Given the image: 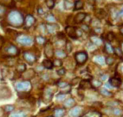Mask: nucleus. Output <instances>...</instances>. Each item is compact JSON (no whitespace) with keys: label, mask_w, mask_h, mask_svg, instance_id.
<instances>
[{"label":"nucleus","mask_w":123,"mask_h":117,"mask_svg":"<svg viewBox=\"0 0 123 117\" xmlns=\"http://www.w3.org/2000/svg\"><path fill=\"white\" fill-rule=\"evenodd\" d=\"M8 21L14 27H20L24 24V16L18 11H12L8 15Z\"/></svg>","instance_id":"f257e3e1"},{"label":"nucleus","mask_w":123,"mask_h":117,"mask_svg":"<svg viewBox=\"0 0 123 117\" xmlns=\"http://www.w3.org/2000/svg\"><path fill=\"white\" fill-rule=\"evenodd\" d=\"M15 88L18 92H27L31 89V84L29 80H24L23 82L18 83L15 85Z\"/></svg>","instance_id":"f03ea898"},{"label":"nucleus","mask_w":123,"mask_h":117,"mask_svg":"<svg viewBox=\"0 0 123 117\" xmlns=\"http://www.w3.org/2000/svg\"><path fill=\"white\" fill-rule=\"evenodd\" d=\"M76 62L79 65H82L88 60V54L86 51H78L74 56Z\"/></svg>","instance_id":"7ed1b4c3"},{"label":"nucleus","mask_w":123,"mask_h":117,"mask_svg":"<svg viewBox=\"0 0 123 117\" xmlns=\"http://www.w3.org/2000/svg\"><path fill=\"white\" fill-rule=\"evenodd\" d=\"M11 95V90L6 86H0V99L1 100H6L9 99Z\"/></svg>","instance_id":"20e7f679"},{"label":"nucleus","mask_w":123,"mask_h":117,"mask_svg":"<svg viewBox=\"0 0 123 117\" xmlns=\"http://www.w3.org/2000/svg\"><path fill=\"white\" fill-rule=\"evenodd\" d=\"M18 43H19L20 44L24 45V46H28L31 45L32 43H33V39H32L31 37L27 35H21L19 37H18L17 39Z\"/></svg>","instance_id":"39448f33"},{"label":"nucleus","mask_w":123,"mask_h":117,"mask_svg":"<svg viewBox=\"0 0 123 117\" xmlns=\"http://www.w3.org/2000/svg\"><path fill=\"white\" fill-rule=\"evenodd\" d=\"M44 54L45 56L48 58H52L54 56V49H53V46L51 43H46L44 46Z\"/></svg>","instance_id":"423d86ee"},{"label":"nucleus","mask_w":123,"mask_h":117,"mask_svg":"<svg viewBox=\"0 0 123 117\" xmlns=\"http://www.w3.org/2000/svg\"><path fill=\"white\" fill-rule=\"evenodd\" d=\"M24 57L27 63H29L30 64H33L36 61V56H35L33 53L29 51H25L24 53Z\"/></svg>","instance_id":"0eeeda50"},{"label":"nucleus","mask_w":123,"mask_h":117,"mask_svg":"<svg viewBox=\"0 0 123 117\" xmlns=\"http://www.w3.org/2000/svg\"><path fill=\"white\" fill-rule=\"evenodd\" d=\"M76 27H71V26H68L65 28V31H66V33L69 37L73 39H76L78 37L76 35Z\"/></svg>","instance_id":"6e6552de"},{"label":"nucleus","mask_w":123,"mask_h":117,"mask_svg":"<svg viewBox=\"0 0 123 117\" xmlns=\"http://www.w3.org/2000/svg\"><path fill=\"white\" fill-rule=\"evenodd\" d=\"M86 15H87V14L86 13H84V12L77 13L75 17L73 18L74 23L78 24V23H80V22H84L85 19V17H86Z\"/></svg>","instance_id":"1a4fd4ad"},{"label":"nucleus","mask_w":123,"mask_h":117,"mask_svg":"<svg viewBox=\"0 0 123 117\" xmlns=\"http://www.w3.org/2000/svg\"><path fill=\"white\" fill-rule=\"evenodd\" d=\"M122 84V79L119 77H112L110 79V85L113 88H119V87Z\"/></svg>","instance_id":"9d476101"},{"label":"nucleus","mask_w":123,"mask_h":117,"mask_svg":"<svg viewBox=\"0 0 123 117\" xmlns=\"http://www.w3.org/2000/svg\"><path fill=\"white\" fill-rule=\"evenodd\" d=\"M6 53H7L10 56H15L19 53L18 49L14 45H10L7 48H6Z\"/></svg>","instance_id":"9b49d317"},{"label":"nucleus","mask_w":123,"mask_h":117,"mask_svg":"<svg viewBox=\"0 0 123 117\" xmlns=\"http://www.w3.org/2000/svg\"><path fill=\"white\" fill-rule=\"evenodd\" d=\"M95 15L97 16L98 20L103 19L106 17V11L102 8H97L95 10Z\"/></svg>","instance_id":"f8f14e48"},{"label":"nucleus","mask_w":123,"mask_h":117,"mask_svg":"<svg viewBox=\"0 0 123 117\" xmlns=\"http://www.w3.org/2000/svg\"><path fill=\"white\" fill-rule=\"evenodd\" d=\"M35 22H36V19L31 15H27V17L24 19V24L27 27H31L35 23Z\"/></svg>","instance_id":"ddd939ff"},{"label":"nucleus","mask_w":123,"mask_h":117,"mask_svg":"<svg viewBox=\"0 0 123 117\" xmlns=\"http://www.w3.org/2000/svg\"><path fill=\"white\" fill-rule=\"evenodd\" d=\"M47 31L49 34H53L59 30V26L57 24H48L46 26Z\"/></svg>","instance_id":"4468645a"},{"label":"nucleus","mask_w":123,"mask_h":117,"mask_svg":"<svg viewBox=\"0 0 123 117\" xmlns=\"http://www.w3.org/2000/svg\"><path fill=\"white\" fill-rule=\"evenodd\" d=\"M80 88L82 89H89V88H92V84L89 80L84 79L80 83Z\"/></svg>","instance_id":"2eb2a0df"},{"label":"nucleus","mask_w":123,"mask_h":117,"mask_svg":"<svg viewBox=\"0 0 123 117\" xmlns=\"http://www.w3.org/2000/svg\"><path fill=\"white\" fill-rule=\"evenodd\" d=\"M80 112H81V107L76 106V107H73V109L70 111V115H71V116H73V117H78L80 116Z\"/></svg>","instance_id":"dca6fc26"},{"label":"nucleus","mask_w":123,"mask_h":117,"mask_svg":"<svg viewBox=\"0 0 123 117\" xmlns=\"http://www.w3.org/2000/svg\"><path fill=\"white\" fill-rule=\"evenodd\" d=\"M54 56L56 57V59H61L67 57V53L64 52V51H62V50H56V51H54Z\"/></svg>","instance_id":"f3484780"},{"label":"nucleus","mask_w":123,"mask_h":117,"mask_svg":"<svg viewBox=\"0 0 123 117\" xmlns=\"http://www.w3.org/2000/svg\"><path fill=\"white\" fill-rule=\"evenodd\" d=\"M52 92L51 91V90L49 89H48V90H46L44 91V93H43V100H44L45 102H48V101H50L51 100H52Z\"/></svg>","instance_id":"a211bd4d"},{"label":"nucleus","mask_w":123,"mask_h":117,"mask_svg":"<svg viewBox=\"0 0 123 117\" xmlns=\"http://www.w3.org/2000/svg\"><path fill=\"white\" fill-rule=\"evenodd\" d=\"M64 107H68V108L73 107L74 105H75V100H74L73 98H69L66 100L65 103L64 104Z\"/></svg>","instance_id":"6ab92c4d"},{"label":"nucleus","mask_w":123,"mask_h":117,"mask_svg":"<svg viewBox=\"0 0 123 117\" xmlns=\"http://www.w3.org/2000/svg\"><path fill=\"white\" fill-rule=\"evenodd\" d=\"M64 113H65V111L63 108H57L54 111V116L53 117H63Z\"/></svg>","instance_id":"aec40b11"},{"label":"nucleus","mask_w":123,"mask_h":117,"mask_svg":"<svg viewBox=\"0 0 123 117\" xmlns=\"http://www.w3.org/2000/svg\"><path fill=\"white\" fill-rule=\"evenodd\" d=\"M91 40H92V43L95 46H101L102 44V43H103V41H102L101 39L96 37V36L92 37Z\"/></svg>","instance_id":"412c9836"},{"label":"nucleus","mask_w":123,"mask_h":117,"mask_svg":"<svg viewBox=\"0 0 123 117\" xmlns=\"http://www.w3.org/2000/svg\"><path fill=\"white\" fill-rule=\"evenodd\" d=\"M43 66L47 69H52L53 67V63L50 59H44L43 61Z\"/></svg>","instance_id":"4be33fe9"},{"label":"nucleus","mask_w":123,"mask_h":117,"mask_svg":"<svg viewBox=\"0 0 123 117\" xmlns=\"http://www.w3.org/2000/svg\"><path fill=\"white\" fill-rule=\"evenodd\" d=\"M99 91L102 95L105 96V97H111V96L113 95V93L111 92V91H110L109 90H107V89H105V88L100 89Z\"/></svg>","instance_id":"5701e85b"},{"label":"nucleus","mask_w":123,"mask_h":117,"mask_svg":"<svg viewBox=\"0 0 123 117\" xmlns=\"http://www.w3.org/2000/svg\"><path fill=\"white\" fill-rule=\"evenodd\" d=\"M84 6V3L82 1H80V0H77V1H75L74 3V11H77V10H80V9L83 8Z\"/></svg>","instance_id":"b1692460"},{"label":"nucleus","mask_w":123,"mask_h":117,"mask_svg":"<svg viewBox=\"0 0 123 117\" xmlns=\"http://www.w3.org/2000/svg\"><path fill=\"white\" fill-rule=\"evenodd\" d=\"M105 51L107 52L108 54H110V55L113 54V47L110 43L106 42L105 43Z\"/></svg>","instance_id":"393cba45"},{"label":"nucleus","mask_w":123,"mask_h":117,"mask_svg":"<svg viewBox=\"0 0 123 117\" xmlns=\"http://www.w3.org/2000/svg\"><path fill=\"white\" fill-rule=\"evenodd\" d=\"M113 54H115L116 56L120 57V58H122L123 57V52L121 49V47H113Z\"/></svg>","instance_id":"a878e982"},{"label":"nucleus","mask_w":123,"mask_h":117,"mask_svg":"<svg viewBox=\"0 0 123 117\" xmlns=\"http://www.w3.org/2000/svg\"><path fill=\"white\" fill-rule=\"evenodd\" d=\"M94 62L100 64V65H103V64L105 63V59L102 56H96L94 58Z\"/></svg>","instance_id":"bb28decb"},{"label":"nucleus","mask_w":123,"mask_h":117,"mask_svg":"<svg viewBox=\"0 0 123 117\" xmlns=\"http://www.w3.org/2000/svg\"><path fill=\"white\" fill-rule=\"evenodd\" d=\"M105 38H106V40H107V42L108 43H110L111 42V41H113V39H115V35H114V34L113 33V32H108L107 34H106V35H105Z\"/></svg>","instance_id":"cd10ccee"},{"label":"nucleus","mask_w":123,"mask_h":117,"mask_svg":"<svg viewBox=\"0 0 123 117\" xmlns=\"http://www.w3.org/2000/svg\"><path fill=\"white\" fill-rule=\"evenodd\" d=\"M112 112H113V114L116 116H120L123 114L122 110L120 109V108H117V107H114V108H113Z\"/></svg>","instance_id":"c85d7f7f"},{"label":"nucleus","mask_w":123,"mask_h":117,"mask_svg":"<svg viewBox=\"0 0 123 117\" xmlns=\"http://www.w3.org/2000/svg\"><path fill=\"white\" fill-rule=\"evenodd\" d=\"M9 117H26V113L24 111H17L11 114Z\"/></svg>","instance_id":"c756f323"},{"label":"nucleus","mask_w":123,"mask_h":117,"mask_svg":"<svg viewBox=\"0 0 123 117\" xmlns=\"http://www.w3.org/2000/svg\"><path fill=\"white\" fill-rule=\"evenodd\" d=\"M85 117H101V114L97 111H89L85 115Z\"/></svg>","instance_id":"7c9ffc66"},{"label":"nucleus","mask_w":123,"mask_h":117,"mask_svg":"<svg viewBox=\"0 0 123 117\" xmlns=\"http://www.w3.org/2000/svg\"><path fill=\"white\" fill-rule=\"evenodd\" d=\"M114 61H115V59L113 58V57H110V56L106 57V58L105 59V63L109 66L113 65V63H114Z\"/></svg>","instance_id":"2f4dec72"},{"label":"nucleus","mask_w":123,"mask_h":117,"mask_svg":"<svg viewBox=\"0 0 123 117\" xmlns=\"http://www.w3.org/2000/svg\"><path fill=\"white\" fill-rule=\"evenodd\" d=\"M16 69H17V72L23 73V72H24L25 71H26V65L24 64V63L18 64V65L17 66V68H16Z\"/></svg>","instance_id":"473e14b6"},{"label":"nucleus","mask_w":123,"mask_h":117,"mask_svg":"<svg viewBox=\"0 0 123 117\" xmlns=\"http://www.w3.org/2000/svg\"><path fill=\"white\" fill-rule=\"evenodd\" d=\"M36 41L40 45L44 44V43H46V39L43 37H42V36H37V37L36 38Z\"/></svg>","instance_id":"72a5a7b5"},{"label":"nucleus","mask_w":123,"mask_h":117,"mask_svg":"<svg viewBox=\"0 0 123 117\" xmlns=\"http://www.w3.org/2000/svg\"><path fill=\"white\" fill-rule=\"evenodd\" d=\"M92 84V88H99V87L101 85V82L98 79H94L93 81H92V84Z\"/></svg>","instance_id":"f704fd0d"},{"label":"nucleus","mask_w":123,"mask_h":117,"mask_svg":"<svg viewBox=\"0 0 123 117\" xmlns=\"http://www.w3.org/2000/svg\"><path fill=\"white\" fill-rule=\"evenodd\" d=\"M57 74L60 75V76H63L66 74V69L64 67H61L60 68L59 70H57Z\"/></svg>","instance_id":"c9c22d12"},{"label":"nucleus","mask_w":123,"mask_h":117,"mask_svg":"<svg viewBox=\"0 0 123 117\" xmlns=\"http://www.w3.org/2000/svg\"><path fill=\"white\" fill-rule=\"evenodd\" d=\"M46 4H47L48 8L52 9L55 6V2L52 1V0H48V1H46Z\"/></svg>","instance_id":"e433bc0d"},{"label":"nucleus","mask_w":123,"mask_h":117,"mask_svg":"<svg viewBox=\"0 0 123 117\" xmlns=\"http://www.w3.org/2000/svg\"><path fill=\"white\" fill-rule=\"evenodd\" d=\"M14 109H15V107L13 106V105H6V106L4 107V110H5V111L6 112H11L14 111Z\"/></svg>","instance_id":"4c0bfd02"},{"label":"nucleus","mask_w":123,"mask_h":117,"mask_svg":"<svg viewBox=\"0 0 123 117\" xmlns=\"http://www.w3.org/2000/svg\"><path fill=\"white\" fill-rule=\"evenodd\" d=\"M64 6H65L66 9L69 10L72 6H74V3H73V2H70V1H65V2H64Z\"/></svg>","instance_id":"58836bf2"},{"label":"nucleus","mask_w":123,"mask_h":117,"mask_svg":"<svg viewBox=\"0 0 123 117\" xmlns=\"http://www.w3.org/2000/svg\"><path fill=\"white\" fill-rule=\"evenodd\" d=\"M72 49H73V45L70 42H67L66 43V51H67V53H69V52L72 51Z\"/></svg>","instance_id":"ea45409f"},{"label":"nucleus","mask_w":123,"mask_h":117,"mask_svg":"<svg viewBox=\"0 0 123 117\" xmlns=\"http://www.w3.org/2000/svg\"><path fill=\"white\" fill-rule=\"evenodd\" d=\"M55 66V67H60L62 66V60L61 59H55L54 62H53V66Z\"/></svg>","instance_id":"a19ab883"},{"label":"nucleus","mask_w":123,"mask_h":117,"mask_svg":"<svg viewBox=\"0 0 123 117\" xmlns=\"http://www.w3.org/2000/svg\"><path fill=\"white\" fill-rule=\"evenodd\" d=\"M58 86L61 88H65L68 86V83H66V82H59L58 83Z\"/></svg>","instance_id":"79ce46f5"},{"label":"nucleus","mask_w":123,"mask_h":117,"mask_svg":"<svg viewBox=\"0 0 123 117\" xmlns=\"http://www.w3.org/2000/svg\"><path fill=\"white\" fill-rule=\"evenodd\" d=\"M47 19H48V22H54L55 21V17H54L53 15H48Z\"/></svg>","instance_id":"37998d69"},{"label":"nucleus","mask_w":123,"mask_h":117,"mask_svg":"<svg viewBox=\"0 0 123 117\" xmlns=\"http://www.w3.org/2000/svg\"><path fill=\"white\" fill-rule=\"evenodd\" d=\"M64 96H65V95H64V94H59L57 96H56V99L58 100H63V99L64 98Z\"/></svg>","instance_id":"c03bdc74"},{"label":"nucleus","mask_w":123,"mask_h":117,"mask_svg":"<svg viewBox=\"0 0 123 117\" xmlns=\"http://www.w3.org/2000/svg\"><path fill=\"white\" fill-rule=\"evenodd\" d=\"M119 17L123 19V7L121 9L120 11H118V18Z\"/></svg>","instance_id":"a18cd8bd"},{"label":"nucleus","mask_w":123,"mask_h":117,"mask_svg":"<svg viewBox=\"0 0 123 117\" xmlns=\"http://www.w3.org/2000/svg\"><path fill=\"white\" fill-rule=\"evenodd\" d=\"M38 13L39 14V15H42V14H43V11L42 8H39L38 9Z\"/></svg>","instance_id":"49530a36"},{"label":"nucleus","mask_w":123,"mask_h":117,"mask_svg":"<svg viewBox=\"0 0 123 117\" xmlns=\"http://www.w3.org/2000/svg\"><path fill=\"white\" fill-rule=\"evenodd\" d=\"M106 78H107V77H106V75H102L101 76V80H105Z\"/></svg>","instance_id":"de8ad7c7"},{"label":"nucleus","mask_w":123,"mask_h":117,"mask_svg":"<svg viewBox=\"0 0 123 117\" xmlns=\"http://www.w3.org/2000/svg\"><path fill=\"white\" fill-rule=\"evenodd\" d=\"M4 11H5L3 10V8L0 7V15H3V14L4 13Z\"/></svg>","instance_id":"09e8293b"},{"label":"nucleus","mask_w":123,"mask_h":117,"mask_svg":"<svg viewBox=\"0 0 123 117\" xmlns=\"http://www.w3.org/2000/svg\"><path fill=\"white\" fill-rule=\"evenodd\" d=\"M82 28H85V31H88V30H89V27H86V25H83L82 26Z\"/></svg>","instance_id":"8fccbe9b"},{"label":"nucleus","mask_w":123,"mask_h":117,"mask_svg":"<svg viewBox=\"0 0 123 117\" xmlns=\"http://www.w3.org/2000/svg\"><path fill=\"white\" fill-rule=\"evenodd\" d=\"M120 32H121V34H122V35H123V25L122 26H121V27H120Z\"/></svg>","instance_id":"3c124183"},{"label":"nucleus","mask_w":123,"mask_h":117,"mask_svg":"<svg viewBox=\"0 0 123 117\" xmlns=\"http://www.w3.org/2000/svg\"><path fill=\"white\" fill-rule=\"evenodd\" d=\"M105 87H107V88H112V87H111V86H110L109 84H105Z\"/></svg>","instance_id":"603ef678"},{"label":"nucleus","mask_w":123,"mask_h":117,"mask_svg":"<svg viewBox=\"0 0 123 117\" xmlns=\"http://www.w3.org/2000/svg\"><path fill=\"white\" fill-rule=\"evenodd\" d=\"M121 49H122V51L123 52V43H122V47H121Z\"/></svg>","instance_id":"864d4df0"},{"label":"nucleus","mask_w":123,"mask_h":117,"mask_svg":"<svg viewBox=\"0 0 123 117\" xmlns=\"http://www.w3.org/2000/svg\"><path fill=\"white\" fill-rule=\"evenodd\" d=\"M122 72H123V66L122 67Z\"/></svg>","instance_id":"5fc2aeb1"},{"label":"nucleus","mask_w":123,"mask_h":117,"mask_svg":"<svg viewBox=\"0 0 123 117\" xmlns=\"http://www.w3.org/2000/svg\"><path fill=\"white\" fill-rule=\"evenodd\" d=\"M48 117H53L52 116H48Z\"/></svg>","instance_id":"6e6d98bb"},{"label":"nucleus","mask_w":123,"mask_h":117,"mask_svg":"<svg viewBox=\"0 0 123 117\" xmlns=\"http://www.w3.org/2000/svg\"><path fill=\"white\" fill-rule=\"evenodd\" d=\"M122 117H123V116H122Z\"/></svg>","instance_id":"4d7b16f0"}]
</instances>
